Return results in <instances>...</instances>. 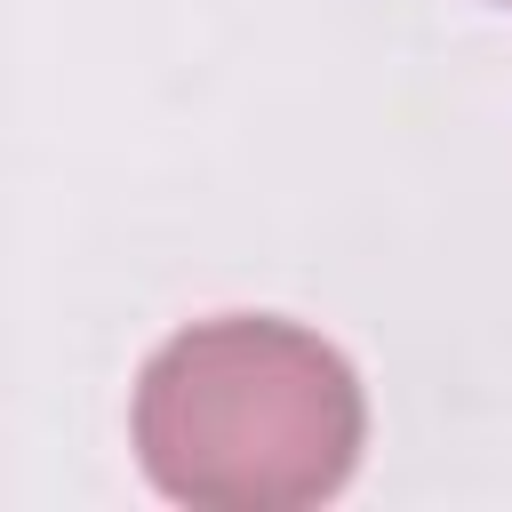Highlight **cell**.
<instances>
[{
	"instance_id": "6da1fadb",
	"label": "cell",
	"mask_w": 512,
	"mask_h": 512,
	"mask_svg": "<svg viewBox=\"0 0 512 512\" xmlns=\"http://www.w3.org/2000/svg\"><path fill=\"white\" fill-rule=\"evenodd\" d=\"M128 440L168 504L304 512L360 472L368 392L328 336L272 312H216L144 360Z\"/></svg>"
}]
</instances>
